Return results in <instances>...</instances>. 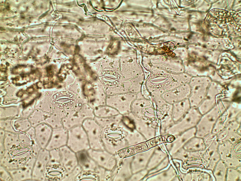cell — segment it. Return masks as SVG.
<instances>
[{
    "label": "cell",
    "instance_id": "cell-8",
    "mask_svg": "<svg viewBox=\"0 0 241 181\" xmlns=\"http://www.w3.org/2000/svg\"><path fill=\"white\" fill-rule=\"evenodd\" d=\"M173 105L172 117L174 123H176L181 119L191 107L188 99L176 102Z\"/></svg>",
    "mask_w": 241,
    "mask_h": 181
},
{
    "label": "cell",
    "instance_id": "cell-6",
    "mask_svg": "<svg viewBox=\"0 0 241 181\" xmlns=\"http://www.w3.org/2000/svg\"><path fill=\"white\" fill-rule=\"evenodd\" d=\"M68 139L67 130L62 128L54 129L45 149L50 151L66 145Z\"/></svg>",
    "mask_w": 241,
    "mask_h": 181
},
{
    "label": "cell",
    "instance_id": "cell-4",
    "mask_svg": "<svg viewBox=\"0 0 241 181\" xmlns=\"http://www.w3.org/2000/svg\"><path fill=\"white\" fill-rule=\"evenodd\" d=\"M67 172L59 162L50 160L44 172L45 181H62Z\"/></svg>",
    "mask_w": 241,
    "mask_h": 181
},
{
    "label": "cell",
    "instance_id": "cell-10",
    "mask_svg": "<svg viewBox=\"0 0 241 181\" xmlns=\"http://www.w3.org/2000/svg\"><path fill=\"white\" fill-rule=\"evenodd\" d=\"M33 165H28L22 168L8 171L11 176L12 181H32V171Z\"/></svg>",
    "mask_w": 241,
    "mask_h": 181
},
{
    "label": "cell",
    "instance_id": "cell-15",
    "mask_svg": "<svg viewBox=\"0 0 241 181\" xmlns=\"http://www.w3.org/2000/svg\"><path fill=\"white\" fill-rule=\"evenodd\" d=\"M49 151L50 160L60 162V155L59 149H54Z\"/></svg>",
    "mask_w": 241,
    "mask_h": 181
},
{
    "label": "cell",
    "instance_id": "cell-13",
    "mask_svg": "<svg viewBox=\"0 0 241 181\" xmlns=\"http://www.w3.org/2000/svg\"><path fill=\"white\" fill-rule=\"evenodd\" d=\"M82 170L78 165L70 173H67L62 181H75V180Z\"/></svg>",
    "mask_w": 241,
    "mask_h": 181
},
{
    "label": "cell",
    "instance_id": "cell-3",
    "mask_svg": "<svg viewBox=\"0 0 241 181\" xmlns=\"http://www.w3.org/2000/svg\"><path fill=\"white\" fill-rule=\"evenodd\" d=\"M50 160L49 151L41 148L34 163L32 171V181H45L44 172Z\"/></svg>",
    "mask_w": 241,
    "mask_h": 181
},
{
    "label": "cell",
    "instance_id": "cell-14",
    "mask_svg": "<svg viewBox=\"0 0 241 181\" xmlns=\"http://www.w3.org/2000/svg\"><path fill=\"white\" fill-rule=\"evenodd\" d=\"M0 181H12L11 176L9 172L4 167L0 165Z\"/></svg>",
    "mask_w": 241,
    "mask_h": 181
},
{
    "label": "cell",
    "instance_id": "cell-5",
    "mask_svg": "<svg viewBox=\"0 0 241 181\" xmlns=\"http://www.w3.org/2000/svg\"><path fill=\"white\" fill-rule=\"evenodd\" d=\"M59 149L60 155V163L65 168L67 173H70L78 165L76 153L67 145Z\"/></svg>",
    "mask_w": 241,
    "mask_h": 181
},
{
    "label": "cell",
    "instance_id": "cell-16",
    "mask_svg": "<svg viewBox=\"0 0 241 181\" xmlns=\"http://www.w3.org/2000/svg\"><path fill=\"white\" fill-rule=\"evenodd\" d=\"M136 152L134 147H131L124 149L120 151L119 154L123 156H127L134 154Z\"/></svg>",
    "mask_w": 241,
    "mask_h": 181
},
{
    "label": "cell",
    "instance_id": "cell-2",
    "mask_svg": "<svg viewBox=\"0 0 241 181\" xmlns=\"http://www.w3.org/2000/svg\"><path fill=\"white\" fill-rule=\"evenodd\" d=\"M66 145L76 153L90 148L87 136L83 128L76 127L68 130Z\"/></svg>",
    "mask_w": 241,
    "mask_h": 181
},
{
    "label": "cell",
    "instance_id": "cell-7",
    "mask_svg": "<svg viewBox=\"0 0 241 181\" xmlns=\"http://www.w3.org/2000/svg\"><path fill=\"white\" fill-rule=\"evenodd\" d=\"M34 130L35 137L40 148H45L52 134L51 128L48 126L42 125L37 127Z\"/></svg>",
    "mask_w": 241,
    "mask_h": 181
},
{
    "label": "cell",
    "instance_id": "cell-12",
    "mask_svg": "<svg viewBox=\"0 0 241 181\" xmlns=\"http://www.w3.org/2000/svg\"><path fill=\"white\" fill-rule=\"evenodd\" d=\"M97 179V174L95 171L82 170L75 181H93Z\"/></svg>",
    "mask_w": 241,
    "mask_h": 181
},
{
    "label": "cell",
    "instance_id": "cell-9",
    "mask_svg": "<svg viewBox=\"0 0 241 181\" xmlns=\"http://www.w3.org/2000/svg\"><path fill=\"white\" fill-rule=\"evenodd\" d=\"M78 165L82 170L95 171L96 169V162L89 156L87 151L76 153Z\"/></svg>",
    "mask_w": 241,
    "mask_h": 181
},
{
    "label": "cell",
    "instance_id": "cell-11",
    "mask_svg": "<svg viewBox=\"0 0 241 181\" xmlns=\"http://www.w3.org/2000/svg\"><path fill=\"white\" fill-rule=\"evenodd\" d=\"M83 128L88 137L90 148L97 150L100 148L99 129L96 125H84Z\"/></svg>",
    "mask_w": 241,
    "mask_h": 181
},
{
    "label": "cell",
    "instance_id": "cell-1",
    "mask_svg": "<svg viewBox=\"0 0 241 181\" xmlns=\"http://www.w3.org/2000/svg\"><path fill=\"white\" fill-rule=\"evenodd\" d=\"M16 133L5 132L4 139V152L0 158V165L8 170L34 165L41 148L35 132L28 130Z\"/></svg>",
    "mask_w": 241,
    "mask_h": 181
}]
</instances>
